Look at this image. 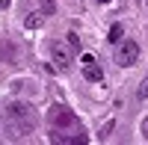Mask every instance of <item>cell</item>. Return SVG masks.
I'll use <instances>...</instances> for the list:
<instances>
[{"label": "cell", "mask_w": 148, "mask_h": 145, "mask_svg": "<svg viewBox=\"0 0 148 145\" xmlns=\"http://www.w3.org/2000/svg\"><path fill=\"white\" fill-rule=\"evenodd\" d=\"M3 118H6V136L9 139H27L36 130V110L24 101H9L3 110Z\"/></svg>", "instance_id": "obj_2"}, {"label": "cell", "mask_w": 148, "mask_h": 145, "mask_svg": "<svg viewBox=\"0 0 148 145\" xmlns=\"http://www.w3.org/2000/svg\"><path fill=\"white\" fill-rule=\"evenodd\" d=\"M24 24H27V27H39V24H42V12H33V15L24 21Z\"/></svg>", "instance_id": "obj_8"}, {"label": "cell", "mask_w": 148, "mask_h": 145, "mask_svg": "<svg viewBox=\"0 0 148 145\" xmlns=\"http://www.w3.org/2000/svg\"><path fill=\"white\" fill-rule=\"evenodd\" d=\"M65 39H68V44L74 47V51H80V39H77V33H68Z\"/></svg>", "instance_id": "obj_9"}, {"label": "cell", "mask_w": 148, "mask_h": 145, "mask_svg": "<svg viewBox=\"0 0 148 145\" xmlns=\"http://www.w3.org/2000/svg\"><path fill=\"white\" fill-rule=\"evenodd\" d=\"M0 9H9V0H0Z\"/></svg>", "instance_id": "obj_11"}, {"label": "cell", "mask_w": 148, "mask_h": 145, "mask_svg": "<svg viewBox=\"0 0 148 145\" xmlns=\"http://www.w3.org/2000/svg\"><path fill=\"white\" fill-rule=\"evenodd\" d=\"M136 98H139V101H145V98H148V74H145V77H142V83H139V89H136Z\"/></svg>", "instance_id": "obj_7"}, {"label": "cell", "mask_w": 148, "mask_h": 145, "mask_svg": "<svg viewBox=\"0 0 148 145\" xmlns=\"http://www.w3.org/2000/svg\"><path fill=\"white\" fill-rule=\"evenodd\" d=\"M71 56H74V47L68 42H53L51 44V59H53L56 71H68L71 68Z\"/></svg>", "instance_id": "obj_4"}, {"label": "cell", "mask_w": 148, "mask_h": 145, "mask_svg": "<svg viewBox=\"0 0 148 145\" xmlns=\"http://www.w3.org/2000/svg\"><path fill=\"white\" fill-rule=\"evenodd\" d=\"M80 65H83V77L89 80V83H101V80H104V68L98 65V59H95L92 53H83Z\"/></svg>", "instance_id": "obj_5"}, {"label": "cell", "mask_w": 148, "mask_h": 145, "mask_svg": "<svg viewBox=\"0 0 148 145\" xmlns=\"http://www.w3.org/2000/svg\"><path fill=\"white\" fill-rule=\"evenodd\" d=\"M47 127H51V142H56V145H83V142H89L80 118L65 104H53L47 110Z\"/></svg>", "instance_id": "obj_1"}, {"label": "cell", "mask_w": 148, "mask_h": 145, "mask_svg": "<svg viewBox=\"0 0 148 145\" xmlns=\"http://www.w3.org/2000/svg\"><path fill=\"white\" fill-rule=\"evenodd\" d=\"M121 36H125V27H121V24H113V27H110L107 42H110V44H119V42H121Z\"/></svg>", "instance_id": "obj_6"}, {"label": "cell", "mask_w": 148, "mask_h": 145, "mask_svg": "<svg viewBox=\"0 0 148 145\" xmlns=\"http://www.w3.org/2000/svg\"><path fill=\"white\" fill-rule=\"evenodd\" d=\"M139 133H142V139L148 142V116L142 118V124H139Z\"/></svg>", "instance_id": "obj_10"}, {"label": "cell", "mask_w": 148, "mask_h": 145, "mask_svg": "<svg viewBox=\"0 0 148 145\" xmlns=\"http://www.w3.org/2000/svg\"><path fill=\"white\" fill-rule=\"evenodd\" d=\"M116 62L121 68H130V65H136L139 62V44L133 42V39H121L116 44Z\"/></svg>", "instance_id": "obj_3"}, {"label": "cell", "mask_w": 148, "mask_h": 145, "mask_svg": "<svg viewBox=\"0 0 148 145\" xmlns=\"http://www.w3.org/2000/svg\"><path fill=\"white\" fill-rule=\"evenodd\" d=\"M98 3H110V0H98Z\"/></svg>", "instance_id": "obj_12"}]
</instances>
